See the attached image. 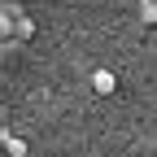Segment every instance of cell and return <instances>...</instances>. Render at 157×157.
I'll use <instances>...</instances> for the list:
<instances>
[{
  "mask_svg": "<svg viewBox=\"0 0 157 157\" xmlns=\"http://www.w3.org/2000/svg\"><path fill=\"white\" fill-rule=\"evenodd\" d=\"M140 17H144L148 26H157V0H144V5H140Z\"/></svg>",
  "mask_w": 157,
  "mask_h": 157,
  "instance_id": "2",
  "label": "cell"
},
{
  "mask_svg": "<svg viewBox=\"0 0 157 157\" xmlns=\"http://www.w3.org/2000/svg\"><path fill=\"white\" fill-rule=\"evenodd\" d=\"M92 92H96V96H113V92H118V74H113V70H96V74H92Z\"/></svg>",
  "mask_w": 157,
  "mask_h": 157,
  "instance_id": "1",
  "label": "cell"
}]
</instances>
